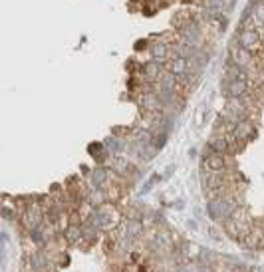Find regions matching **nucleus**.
<instances>
[{
	"mask_svg": "<svg viewBox=\"0 0 264 272\" xmlns=\"http://www.w3.org/2000/svg\"><path fill=\"white\" fill-rule=\"evenodd\" d=\"M239 207H241V201H239L235 195L223 193L221 197H215V199H209V201H207V215H209L211 221L223 223V221L231 219Z\"/></svg>",
	"mask_w": 264,
	"mask_h": 272,
	"instance_id": "f257e3e1",
	"label": "nucleus"
},
{
	"mask_svg": "<svg viewBox=\"0 0 264 272\" xmlns=\"http://www.w3.org/2000/svg\"><path fill=\"white\" fill-rule=\"evenodd\" d=\"M88 221L94 223L100 231H110V229H116L118 225L124 223L120 211H118L114 205H110V203H106V205H102V207H96V209L92 211V215H90Z\"/></svg>",
	"mask_w": 264,
	"mask_h": 272,
	"instance_id": "f03ea898",
	"label": "nucleus"
},
{
	"mask_svg": "<svg viewBox=\"0 0 264 272\" xmlns=\"http://www.w3.org/2000/svg\"><path fill=\"white\" fill-rule=\"evenodd\" d=\"M44 217H46V211L42 209V203L40 201H28L22 215H20V225L24 227L26 233H30L44 223Z\"/></svg>",
	"mask_w": 264,
	"mask_h": 272,
	"instance_id": "7ed1b4c3",
	"label": "nucleus"
},
{
	"mask_svg": "<svg viewBox=\"0 0 264 272\" xmlns=\"http://www.w3.org/2000/svg\"><path fill=\"white\" fill-rule=\"evenodd\" d=\"M237 42L253 54L259 52L263 46V38H261L259 28H241V32H237Z\"/></svg>",
	"mask_w": 264,
	"mask_h": 272,
	"instance_id": "20e7f679",
	"label": "nucleus"
},
{
	"mask_svg": "<svg viewBox=\"0 0 264 272\" xmlns=\"http://www.w3.org/2000/svg\"><path fill=\"white\" fill-rule=\"evenodd\" d=\"M209 149V147H207ZM203 171H209V173H227L229 169V163H227V157L221 155V153H215L209 149V153L205 151V157H203Z\"/></svg>",
	"mask_w": 264,
	"mask_h": 272,
	"instance_id": "39448f33",
	"label": "nucleus"
},
{
	"mask_svg": "<svg viewBox=\"0 0 264 272\" xmlns=\"http://www.w3.org/2000/svg\"><path fill=\"white\" fill-rule=\"evenodd\" d=\"M229 58H231L233 62H237L239 66L251 70V64H253V60H255V54L249 52L247 48H243V46L237 42V38H235V40L231 42V46H229Z\"/></svg>",
	"mask_w": 264,
	"mask_h": 272,
	"instance_id": "423d86ee",
	"label": "nucleus"
},
{
	"mask_svg": "<svg viewBox=\"0 0 264 272\" xmlns=\"http://www.w3.org/2000/svg\"><path fill=\"white\" fill-rule=\"evenodd\" d=\"M221 86H223V92L227 94V98H247L249 92H251L249 82H245V80H231V78H223Z\"/></svg>",
	"mask_w": 264,
	"mask_h": 272,
	"instance_id": "0eeeda50",
	"label": "nucleus"
},
{
	"mask_svg": "<svg viewBox=\"0 0 264 272\" xmlns=\"http://www.w3.org/2000/svg\"><path fill=\"white\" fill-rule=\"evenodd\" d=\"M163 72H165V66H163V64H159V62H155V60H149V62H145V64H141V66H139L141 80L151 82V84L159 82V80H161V76H163Z\"/></svg>",
	"mask_w": 264,
	"mask_h": 272,
	"instance_id": "6e6552de",
	"label": "nucleus"
},
{
	"mask_svg": "<svg viewBox=\"0 0 264 272\" xmlns=\"http://www.w3.org/2000/svg\"><path fill=\"white\" fill-rule=\"evenodd\" d=\"M149 54H151V60H155V62H159V64H167L173 56V48L169 46V42H161V40H157V42H151L149 44Z\"/></svg>",
	"mask_w": 264,
	"mask_h": 272,
	"instance_id": "1a4fd4ad",
	"label": "nucleus"
},
{
	"mask_svg": "<svg viewBox=\"0 0 264 272\" xmlns=\"http://www.w3.org/2000/svg\"><path fill=\"white\" fill-rule=\"evenodd\" d=\"M207 147L215 153H221V155H227L231 153L233 155V147H231V139H229V134H213Z\"/></svg>",
	"mask_w": 264,
	"mask_h": 272,
	"instance_id": "9d476101",
	"label": "nucleus"
},
{
	"mask_svg": "<svg viewBox=\"0 0 264 272\" xmlns=\"http://www.w3.org/2000/svg\"><path fill=\"white\" fill-rule=\"evenodd\" d=\"M145 233V223L141 219H126L122 223V237H128V239H139L143 237Z\"/></svg>",
	"mask_w": 264,
	"mask_h": 272,
	"instance_id": "9b49d317",
	"label": "nucleus"
},
{
	"mask_svg": "<svg viewBox=\"0 0 264 272\" xmlns=\"http://www.w3.org/2000/svg\"><path fill=\"white\" fill-rule=\"evenodd\" d=\"M110 179H112V173H110V169L104 167V165L96 167V169L90 173L92 187H96V189H108V187H110Z\"/></svg>",
	"mask_w": 264,
	"mask_h": 272,
	"instance_id": "f8f14e48",
	"label": "nucleus"
},
{
	"mask_svg": "<svg viewBox=\"0 0 264 272\" xmlns=\"http://www.w3.org/2000/svg\"><path fill=\"white\" fill-rule=\"evenodd\" d=\"M139 104H141V108H143L145 112H149V114H157V112H161V110H163V106H161V100H159L157 92H145V94H141Z\"/></svg>",
	"mask_w": 264,
	"mask_h": 272,
	"instance_id": "ddd939ff",
	"label": "nucleus"
},
{
	"mask_svg": "<svg viewBox=\"0 0 264 272\" xmlns=\"http://www.w3.org/2000/svg\"><path fill=\"white\" fill-rule=\"evenodd\" d=\"M50 259L44 251H34L28 255V271H48Z\"/></svg>",
	"mask_w": 264,
	"mask_h": 272,
	"instance_id": "4468645a",
	"label": "nucleus"
},
{
	"mask_svg": "<svg viewBox=\"0 0 264 272\" xmlns=\"http://www.w3.org/2000/svg\"><path fill=\"white\" fill-rule=\"evenodd\" d=\"M104 145H106V149H108L114 157H116V155H122V153H126V149H130L128 139H126V137H118V136L108 137V139L104 141Z\"/></svg>",
	"mask_w": 264,
	"mask_h": 272,
	"instance_id": "2eb2a0df",
	"label": "nucleus"
},
{
	"mask_svg": "<svg viewBox=\"0 0 264 272\" xmlns=\"http://www.w3.org/2000/svg\"><path fill=\"white\" fill-rule=\"evenodd\" d=\"M165 70H169V72H173V74H177V76H185V74L191 72V64H189V60H185V58L173 56V58L165 64Z\"/></svg>",
	"mask_w": 264,
	"mask_h": 272,
	"instance_id": "dca6fc26",
	"label": "nucleus"
},
{
	"mask_svg": "<svg viewBox=\"0 0 264 272\" xmlns=\"http://www.w3.org/2000/svg\"><path fill=\"white\" fill-rule=\"evenodd\" d=\"M157 84H159V90H169V92H179V88H181L179 76L169 72V70L163 72V76H161V80Z\"/></svg>",
	"mask_w": 264,
	"mask_h": 272,
	"instance_id": "f3484780",
	"label": "nucleus"
},
{
	"mask_svg": "<svg viewBox=\"0 0 264 272\" xmlns=\"http://www.w3.org/2000/svg\"><path fill=\"white\" fill-rule=\"evenodd\" d=\"M62 233H64V239H66V243H68L70 247L84 243V231H82V225H80V223H72V225H70L66 231H62Z\"/></svg>",
	"mask_w": 264,
	"mask_h": 272,
	"instance_id": "a211bd4d",
	"label": "nucleus"
},
{
	"mask_svg": "<svg viewBox=\"0 0 264 272\" xmlns=\"http://www.w3.org/2000/svg\"><path fill=\"white\" fill-rule=\"evenodd\" d=\"M106 201H108V191L106 189H96V187L88 189V195H86V203L88 205H92L96 209V207L106 205Z\"/></svg>",
	"mask_w": 264,
	"mask_h": 272,
	"instance_id": "6ab92c4d",
	"label": "nucleus"
},
{
	"mask_svg": "<svg viewBox=\"0 0 264 272\" xmlns=\"http://www.w3.org/2000/svg\"><path fill=\"white\" fill-rule=\"evenodd\" d=\"M241 245H243L247 251H255V249H259V247L263 245V233L251 229V231L245 235V239L241 241Z\"/></svg>",
	"mask_w": 264,
	"mask_h": 272,
	"instance_id": "aec40b11",
	"label": "nucleus"
},
{
	"mask_svg": "<svg viewBox=\"0 0 264 272\" xmlns=\"http://www.w3.org/2000/svg\"><path fill=\"white\" fill-rule=\"evenodd\" d=\"M110 165H112V169H114L118 175H128L133 169L132 165H130V161H128V157H122V155L112 157V159H110Z\"/></svg>",
	"mask_w": 264,
	"mask_h": 272,
	"instance_id": "412c9836",
	"label": "nucleus"
},
{
	"mask_svg": "<svg viewBox=\"0 0 264 272\" xmlns=\"http://www.w3.org/2000/svg\"><path fill=\"white\" fill-rule=\"evenodd\" d=\"M132 141L133 143H139V145H151L153 141V132L151 130H143V128H137L132 132Z\"/></svg>",
	"mask_w": 264,
	"mask_h": 272,
	"instance_id": "4be33fe9",
	"label": "nucleus"
},
{
	"mask_svg": "<svg viewBox=\"0 0 264 272\" xmlns=\"http://www.w3.org/2000/svg\"><path fill=\"white\" fill-rule=\"evenodd\" d=\"M205 8L217 10V12H229L235 6V0H203Z\"/></svg>",
	"mask_w": 264,
	"mask_h": 272,
	"instance_id": "5701e85b",
	"label": "nucleus"
},
{
	"mask_svg": "<svg viewBox=\"0 0 264 272\" xmlns=\"http://www.w3.org/2000/svg\"><path fill=\"white\" fill-rule=\"evenodd\" d=\"M199 253H201V249H199L197 245H193V243H183L181 249H179V255L185 257L187 261H197V259H199Z\"/></svg>",
	"mask_w": 264,
	"mask_h": 272,
	"instance_id": "b1692460",
	"label": "nucleus"
},
{
	"mask_svg": "<svg viewBox=\"0 0 264 272\" xmlns=\"http://www.w3.org/2000/svg\"><path fill=\"white\" fill-rule=\"evenodd\" d=\"M82 231H84V241H86V243H94V241H98L100 229H98L94 223L84 221V223H82Z\"/></svg>",
	"mask_w": 264,
	"mask_h": 272,
	"instance_id": "393cba45",
	"label": "nucleus"
},
{
	"mask_svg": "<svg viewBox=\"0 0 264 272\" xmlns=\"http://www.w3.org/2000/svg\"><path fill=\"white\" fill-rule=\"evenodd\" d=\"M255 2V10H253V18L257 20L259 26H264V0H253Z\"/></svg>",
	"mask_w": 264,
	"mask_h": 272,
	"instance_id": "a878e982",
	"label": "nucleus"
},
{
	"mask_svg": "<svg viewBox=\"0 0 264 272\" xmlns=\"http://www.w3.org/2000/svg\"><path fill=\"white\" fill-rule=\"evenodd\" d=\"M167 139H169V134H163V132H153V141H151V145H153L155 149H163V147H165V143H167Z\"/></svg>",
	"mask_w": 264,
	"mask_h": 272,
	"instance_id": "bb28decb",
	"label": "nucleus"
},
{
	"mask_svg": "<svg viewBox=\"0 0 264 272\" xmlns=\"http://www.w3.org/2000/svg\"><path fill=\"white\" fill-rule=\"evenodd\" d=\"M159 179H161L159 175H153V177H151V179H149V181L145 183V187H141V191H139V195H147V193H149V191L153 189V185H155V183H157Z\"/></svg>",
	"mask_w": 264,
	"mask_h": 272,
	"instance_id": "cd10ccee",
	"label": "nucleus"
},
{
	"mask_svg": "<svg viewBox=\"0 0 264 272\" xmlns=\"http://www.w3.org/2000/svg\"><path fill=\"white\" fill-rule=\"evenodd\" d=\"M143 48H147V40H139V42L135 44V52H139V50H143Z\"/></svg>",
	"mask_w": 264,
	"mask_h": 272,
	"instance_id": "c85d7f7f",
	"label": "nucleus"
},
{
	"mask_svg": "<svg viewBox=\"0 0 264 272\" xmlns=\"http://www.w3.org/2000/svg\"><path fill=\"white\" fill-rule=\"evenodd\" d=\"M247 272H264V267H257V265H255V267H251Z\"/></svg>",
	"mask_w": 264,
	"mask_h": 272,
	"instance_id": "c756f323",
	"label": "nucleus"
},
{
	"mask_svg": "<svg viewBox=\"0 0 264 272\" xmlns=\"http://www.w3.org/2000/svg\"><path fill=\"white\" fill-rule=\"evenodd\" d=\"M187 225H189V229H193V231L197 229V223H195V221H187Z\"/></svg>",
	"mask_w": 264,
	"mask_h": 272,
	"instance_id": "7c9ffc66",
	"label": "nucleus"
},
{
	"mask_svg": "<svg viewBox=\"0 0 264 272\" xmlns=\"http://www.w3.org/2000/svg\"><path fill=\"white\" fill-rule=\"evenodd\" d=\"M189 157L195 159V157H197V149H191V151H189Z\"/></svg>",
	"mask_w": 264,
	"mask_h": 272,
	"instance_id": "2f4dec72",
	"label": "nucleus"
}]
</instances>
